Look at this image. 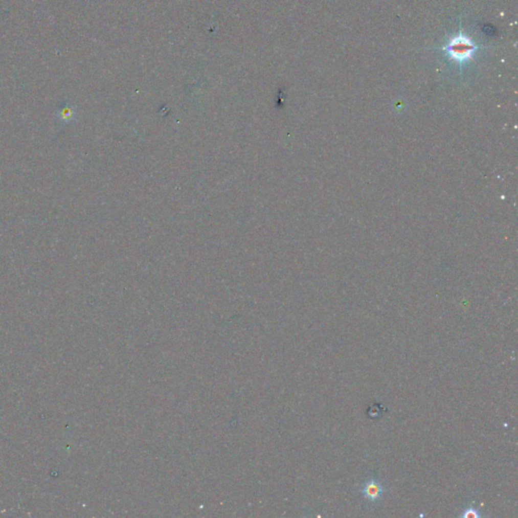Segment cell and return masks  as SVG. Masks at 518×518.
Returning a JSON list of instances; mask_svg holds the SVG:
<instances>
[{
	"instance_id": "cell-4",
	"label": "cell",
	"mask_w": 518,
	"mask_h": 518,
	"mask_svg": "<svg viewBox=\"0 0 518 518\" xmlns=\"http://www.w3.org/2000/svg\"><path fill=\"white\" fill-rule=\"evenodd\" d=\"M75 118V112L72 108H69V107H64L63 109L60 110L59 112V119L62 120L63 122L65 123H69L71 122L73 119Z\"/></svg>"
},
{
	"instance_id": "cell-2",
	"label": "cell",
	"mask_w": 518,
	"mask_h": 518,
	"mask_svg": "<svg viewBox=\"0 0 518 518\" xmlns=\"http://www.w3.org/2000/svg\"><path fill=\"white\" fill-rule=\"evenodd\" d=\"M359 492L366 500L376 503L381 499L385 492V487L377 478L372 477L365 482Z\"/></svg>"
},
{
	"instance_id": "cell-1",
	"label": "cell",
	"mask_w": 518,
	"mask_h": 518,
	"mask_svg": "<svg viewBox=\"0 0 518 518\" xmlns=\"http://www.w3.org/2000/svg\"><path fill=\"white\" fill-rule=\"evenodd\" d=\"M443 50L447 53L451 59L459 63H465L471 59L477 47L468 37L459 35L453 38Z\"/></svg>"
},
{
	"instance_id": "cell-3",
	"label": "cell",
	"mask_w": 518,
	"mask_h": 518,
	"mask_svg": "<svg viewBox=\"0 0 518 518\" xmlns=\"http://www.w3.org/2000/svg\"><path fill=\"white\" fill-rule=\"evenodd\" d=\"M460 516L464 518H481L482 517V513L480 512V510L477 507L470 505L466 508H463V511L460 514Z\"/></svg>"
}]
</instances>
